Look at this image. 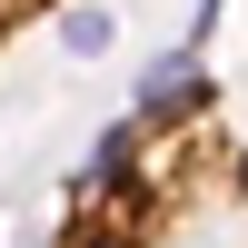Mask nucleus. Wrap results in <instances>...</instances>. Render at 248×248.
<instances>
[]
</instances>
